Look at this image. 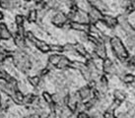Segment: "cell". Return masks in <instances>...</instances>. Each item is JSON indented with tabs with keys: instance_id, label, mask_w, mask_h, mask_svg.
<instances>
[{
	"instance_id": "cell-9",
	"label": "cell",
	"mask_w": 135,
	"mask_h": 118,
	"mask_svg": "<svg viewBox=\"0 0 135 118\" xmlns=\"http://www.w3.org/2000/svg\"><path fill=\"white\" fill-rule=\"evenodd\" d=\"M13 37L12 33L8 26L4 22H0V41H7Z\"/></svg>"
},
{
	"instance_id": "cell-19",
	"label": "cell",
	"mask_w": 135,
	"mask_h": 118,
	"mask_svg": "<svg viewBox=\"0 0 135 118\" xmlns=\"http://www.w3.org/2000/svg\"><path fill=\"white\" fill-rule=\"evenodd\" d=\"M3 19H4V14L0 11V22H2V21H3Z\"/></svg>"
},
{
	"instance_id": "cell-18",
	"label": "cell",
	"mask_w": 135,
	"mask_h": 118,
	"mask_svg": "<svg viewBox=\"0 0 135 118\" xmlns=\"http://www.w3.org/2000/svg\"><path fill=\"white\" fill-rule=\"evenodd\" d=\"M25 118H45V117L41 116V115L38 114V113H33V114H30V115H28V116H26Z\"/></svg>"
},
{
	"instance_id": "cell-6",
	"label": "cell",
	"mask_w": 135,
	"mask_h": 118,
	"mask_svg": "<svg viewBox=\"0 0 135 118\" xmlns=\"http://www.w3.org/2000/svg\"><path fill=\"white\" fill-rule=\"evenodd\" d=\"M112 46H113V49L114 53H115L116 55L120 57L121 59H124L127 57V52L125 50V48L124 46L122 45V43L118 41V38H113V41H112Z\"/></svg>"
},
{
	"instance_id": "cell-13",
	"label": "cell",
	"mask_w": 135,
	"mask_h": 118,
	"mask_svg": "<svg viewBox=\"0 0 135 118\" xmlns=\"http://www.w3.org/2000/svg\"><path fill=\"white\" fill-rule=\"evenodd\" d=\"M12 52H13V50H10L8 48L0 47V65L4 64L8 59H11Z\"/></svg>"
},
{
	"instance_id": "cell-20",
	"label": "cell",
	"mask_w": 135,
	"mask_h": 118,
	"mask_svg": "<svg viewBox=\"0 0 135 118\" xmlns=\"http://www.w3.org/2000/svg\"><path fill=\"white\" fill-rule=\"evenodd\" d=\"M23 1H25V2H33V0H23Z\"/></svg>"
},
{
	"instance_id": "cell-4",
	"label": "cell",
	"mask_w": 135,
	"mask_h": 118,
	"mask_svg": "<svg viewBox=\"0 0 135 118\" xmlns=\"http://www.w3.org/2000/svg\"><path fill=\"white\" fill-rule=\"evenodd\" d=\"M68 23L69 21H68L67 15L64 12L57 11L51 18V24L58 28H63V27L67 26Z\"/></svg>"
},
{
	"instance_id": "cell-7",
	"label": "cell",
	"mask_w": 135,
	"mask_h": 118,
	"mask_svg": "<svg viewBox=\"0 0 135 118\" xmlns=\"http://www.w3.org/2000/svg\"><path fill=\"white\" fill-rule=\"evenodd\" d=\"M13 41H14V44L17 47V49H20V50H26L28 48V41L26 40L25 36L23 35H19V33H13Z\"/></svg>"
},
{
	"instance_id": "cell-15",
	"label": "cell",
	"mask_w": 135,
	"mask_h": 118,
	"mask_svg": "<svg viewBox=\"0 0 135 118\" xmlns=\"http://www.w3.org/2000/svg\"><path fill=\"white\" fill-rule=\"evenodd\" d=\"M61 54L60 53H53L51 55L49 56L47 59V67L49 69H52V68H56V65L58 61H59Z\"/></svg>"
},
{
	"instance_id": "cell-12",
	"label": "cell",
	"mask_w": 135,
	"mask_h": 118,
	"mask_svg": "<svg viewBox=\"0 0 135 118\" xmlns=\"http://www.w3.org/2000/svg\"><path fill=\"white\" fill-rule=\"evenodd\" d=\"M28 79V82L32 87H34L35 88H41V85L42 84V81L44 79L41 78L38 75H35V76H29L27 78Z\"/></svg>"
},
{
	"instance_id": "cell-16",
	"label": "cell",
	"mask_w": 135,
	"mask_h": 118,
	"mask_svg": "<svg viewBox=\"0 0 135 118\" xmlns=\"http://www.w3.org/2000/svg\"><path fill=\"white\" fill-rule=\"evenodd\" d=\"M25 22H26V18H25V15H23V14H17L15 16L16 28H20V27H25Z\"/></svg>"
},
{
	"instance_id": "cell-21",
	"label": "cell",
	"mask_w": 135,
	"mask_h": 118,
	"mask_svg": "<svg viewBox=\"0 0 135 118\" xmlns=\"http://www.w3.org/2000/svg\"><path fill=\"white\" fill-rule=\"evenodd\" d=\"M1 102H2V97H1V95H0V105H1Z\"/></svg>"
},
{
	"instance_id": "cell-11",
	"label": "cell",
	"mask_w": 135,
	"mask_h": 118,
	"mask_svg": "<svg viewBox=\"0 0 135 118\" xmlns=\"http://www.w3.org/2000/svg\"><path fill=\"white\" fill-rule=\"evenodd\" d=\"M38 96L36 94H27L24 95V99H23L22 105H26V106H30V105H34L36 102H38Z\"/></svg>"
},
{
	"instance_id": "cell-22",
	"label": "cell",
	"mask_w": 135,
	"mask_h": 118,
	"mask_svg": "<svg viewBox=\"0 0 135 118\" xmlns=\"http://www.w3.org/2000/svg\"><path fill=\"white\" fill-rule=\"evenodd\" d=\"M0 47H1V43H0Z\"/></svg>"
},
{
	"instance_id": "cell-23",
	"label": "cell",
	"mask_w": 135,
	"mask_h": 118,
	"mask_svg": "<svg viewBox=\"0 0 135 118\" xmlns=\"http://www.w3.org/2000/svg\"><path fill=\"white\" fill-rule=\"evenodd\" d=\"M66 1H69V0H66Z\"/></svg>"
},
{
	"instance_id": "cell-17",
	"label": "cell",
	"mask_w": 135,
	"mask_h": 118,
	"mask_svg": "<svg viewBox=\"0 0 135 118\" xmlns=\"http://www.w3.org/2000/svg\"><path fill=\"white\" fill-rule=\"evenodd\" d=\"M12 75L8 73L7 71L5 70L4 68H2V66L0 65V81H8L9 78L11 77Z\"/></svg>"
},
{
	"instance_id": "cell-14",
	"label": "cell",
	"mask_w": 135,
	"mask_h": 118,
	"mask_svg": "<svg viewBox=\"0 0 135 118\" xmlns=\"http://www.w3.org/2000/svg\"><path fill=\"white\" fill-rule=\"evenodd\" d=\"M70 66H71V61L66 56L61 55L59 61H58L56 65L57 69H59V70H66L68 68H70Z\"/></svg>"
},
{
	"instance_id": "cell-2",
	"label": "cell",
	"mask_w": 135,
	"mask_h": 118,
	"mask_svg": "<svg viewBox=\"0 0 135 118\" xmlns=\"http://www.w3.org/2000/svg\"><path fill=\"white\" fill-rule=\"evenodd\" d=\"M25 37H26V40L28 41V42L33 44L35 47L37 48L38 50H40L41 53H49V52H50V45L49 43H46L45 41L38 40V37L34 35L33 32L26 31Z\"/></svg>"
},
{
	"instance_id": "cell-5",
	"label": "cell",
	"mask_w": 135,
	"mask_h": 118,
	"mask_svg": "<svg viewBox=\"0 0 135 118\" xmlns=\"http://www.w3.org/2000/svg\"><path fill=\"white\" fill-rule=\"evenodd\" d=\"M77 95L80 97V100L82 102L87 101L88 100H90L91 97L94 96V88L90 87V86H84L81 88H79L77 91Z\"/></svg>"
},
{
	"instance_id": "cell-10",
	"label": "cell",
	"mask_w": 135,
	"mask_h": 118,
	"mask_svg": "<svg viewBox=\"0 0 135 118\" xmlns=\"http://www.w3.org/2000/svg\"><path fill=\"white\" fill-rule=\"evenodd\" d=\"M25 18H26V21L30 24H36L38 23V10L34 7L28 9L27 11V14L25 15Z\"/></svg>"
},
{
	"instance_id": "cell-8",
	"label": "cell",
	"mask_w": 135,
	"mask_h": 118,
	"mask_svg": "<svg viewBox=\"0 0 135 118\" xmlns=\"http://www.w3.org/2000/svg\"><path fill=\"white\" fill-rule=\"evenodd\" d=\"M21 7L20 0H0V8L3 10H16Z\"/></svg>"
},
{
	"instance_id": "cell-3",
	"label": "cell",
	"mask_w": 135,
	"mask_h": 118,
	"mask_svg": "<svg viewBox=\"0 0 135 118\" xmlns=\"http://www.w3.org/2000/svg\"><path fill=\"white\" fill-rule=\"evenodd\" d=\"M18 83L19 82L17 81V79L13 76L9 78L8 81H0V92L5 94L8 97L12 99L16 91L19 90Z\"/></svg>"
},
{
	"instance_id": "cell-1",
	"label": "cell",
	"mask_w": 135,
	"mask_h": 118,
	"mask_svg": "<svg viewBox=\"0 0 135 118\" xmlns=\"http://www.w3.org/2000/svg\"><path fill=\"white\" fill-rule=\"evenodd\" d=\"M12 64L17 70L23 74H28L33 68V62L30 54L26 50L16 49L12 52Z\"/></svg>"
}]
</instances>
